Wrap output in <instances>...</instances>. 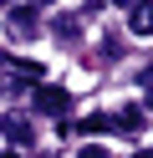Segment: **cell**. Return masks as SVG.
I'll list each match as a JSON object with an SVG mask.
<instances>
[{
	"label": "cell",
	"instance_id": "4fadbf2b",
	"mask_svg": "<svg viewBox=\"0 0 153 158\" xmlns=\"http://www.w3.org/2000/svg\"><path fill=\"white\" fill-rule=\"evenodd\" d=\"M10 158H15V153H10Z\"/></svg>",
	"mask_w": 153,
	"mask_h": 158
},
{
	"label": "cell",
	"instance_id": "5b68a950",
	"mask_svg": "<svg viewBox=\"0 0 153 158\" xmlns=\"http://www.w3.org/2000/svg\"><path fill=\"white\" fill-rule=\"evenodd\" d=\"M112 127H117V133H138L143 112H138V107H122V112H112Z\"/></svg>",
	"mask_w": 153,
	"mask_h": 158
},
{
	"label": "cell",
	"instance_id": "277c9868",
	"mask_svg": "<svg viewBox=\"0 0 153 158\" xmlns=\"http://www.w3.org/2000/svg\"><path fill=\"white\" fill-rule=\"evenodd\" d=\"M128 31L133 36H153V0H138L128 10Z\"/></svg>",
	"mask_w": 153,
	"mask_h": 158
},
{
	"label": "cell",
	"instance_id": "52a82bcc",
	"mask_svg": "<svg viewBox=\"0 0 153 158\" xmlns=\"http://www.w3.org/2000/svg\"><path fill=\"white\" fill-rule=\"evenodd\" d=\"M77 158H112V153H107V148H97V143H92V148H82Z\"/></svg>",
	"mask_w": 153,
	"mask_h": 158
},
{
	"label": "cell",
	"instance_id": "6da1fadb",
	"mask_svg": "<svg viewBox=\"0 0 153 158\" xmlns=\"http://www.w3.org/2000/svg\"><path fill=\"white\" fill-rule=\"evenodd\" d=\"M36 112L66 117V112H71V92H66V87H36Z\"/></svg>",
	"mask_w": 153,
	"mask_h": 158
},
{
	"label": "cell",
	"instance_id": "ba28073f",
	"mask_svg": "<svg viewBox=\"0 0 153 158\" xmlns=\"http://www.w3.org/2000/svg\"><path fill=\"white\" fill-rule=\"evenodd\" d=\"M133 158H153V148H138V153H133Z\"/></svg>",
	"mask_w": 153,
	"mask_h": 158
},
{
	"label": "cell",
	"instance_id": "7a4b0ae2",
	"mask_svg": "<svg viewBox=\"0 0 153 158\" xmlns=\"http://www.w3.org/2000/svg\"><path fill=\"white\" fill-rule=\"evenodd\" d=\"M5 26H10V36H15V41H36V36H41V15L31 10V5H15Z\"/></svg>",
	"mask_w": 153,
	"mask_h": 158
},
{
	"label": "cell",
	"instance_id": "8992f818",
	"mask_svg": "<svg viewBox=\"0 0 153 158\" xmlns=\"http://www.w3.org/2000/svg\"><path fill=\"white\" fill-rule=\"evenodd\" d=\"M77 26H82L77 15H56V26H51V31H56L61 41H71V36H77Z\"/></svg>",
	"mask_w": 153,
	"mask_h": 158
},
{
	"label": "cell",
	"instance_id": "9c48e42d",
	"mask_svg": "<svg viewBox=\"0 0 153 158\" xmlns=\"http://www.w3.org/2000/svg\"><path fill=\"white\" fill-rule=\"evenodd\" d=\"M117 5H138V0H117Z\"/></svg>",
	"mask_w": 153,
	"mask_h": 158
},
{
	"label": "cell",
	"instance_id": "7c38bea8",
	"mask_svg": "<svg viewBox=\"0 0 153 158\" xmlns=\"http://www.w3.org/2000/svg\"><path fill=\"white\" fill-rule=\"evenodd\" d=\"M41 5H46V0H41Z\"/></svg>",
	"mask_w": 153,
	"mask_h": 158
},
{
	"label": "cell",
	"instance_id": "8fae6325",
	"mask_svg": "<svg viewBox=\"0 0 153 158\" xmlns=\"http://www.w3.org/2000/svg\"><path fill=\"white\" fill-rule=\"evenodd\" d=\"M0 5H10V0H0Z\"/></svg>",
	"mask_w": 153,
	"mask_h": 158
},
{
	"label": "cell",
	"instance_id": "30bf717a",
	"mask_svg": "<svg viewBox=\"0 0 153 158\" xmlns=\"http://www.w3.org/2000/svg\"><path fill=\"white\" fill-rule=\"evenodd\" d=\"M148 112H153V92H148Z\"/></svg>",
	"mask_w": 153,
	"mask_h": 158
},
{
	"label": "cell",
	"instance_id": "3957f363",
	"mask_svg": "<svg viewBox=\"0 0 153 158\" xmlns=\"http://www.w3.org/2000/svg\"><path fill=\"white\" fill-rule=\"evenodd\" d=\"M0 133H5L15 148H26L31 138H36V127H31V117H20V112H5V117H0Z\"/></svg>",
	"mask_w": 153,
	"mask_h": 158
}]
</instances>
